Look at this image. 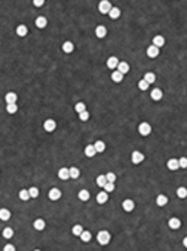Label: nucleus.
<instances>
[{
    "label": "nucleus",
    "mask_w": 187,
    "mask_h": 251,
    "mask_svg": "<svg viewBox=\"0 0 187 251\" xmlns=\"http://www.w3.org/2000/svg\"><path fill=\"white\" fill-rule=\"evenodd\" d=\"M106 178H107V182H112V184H115V181H116L117 176H116V174H115V172H107V174H106Z\"/></svg>",
    "instance_id": "obj_39"
},
{
    "label": "nucleus",
    "mask_w": 187,
    "mask_h": 251,
    "mask_svg": "<svg viewBox=\"0 0 187 251\" xmlns=\"http://www.w3.org/2000/svg\"><path fill=\"white\" fill-rule=\"evenodd\" d=\"M5 101L6 103H16L17 101V95L15 93H8L5 95Z\"/></svg>",
    "instance_id": "obj_19"
},
{
    "label": "nucleus",
    "mask_w": 187,
    "mask_h": 251,
    "mask_svg": "<svg viewBox=\"0 0 187 251\" xmlns=\"http://www.w3.org/2000/svg\"><path fill=\"white\" fill-rule=\"evenodd\" d=\"M78 197H79V200H80V201L86 202V201H89V198H90V192H89L87 190H81V191H79Z\"/></svg>",
    "instance_id": "obj_17"
},
{
    "label": "nucleus",
    "mask_w": 187,
    "mask_h": 251,
    "mask_svg": "<svg viewBox=\"0 0 187 251\" xmlns=\"http://www.w3.org/2000/svg\"><path fill=\"white\" fill-rule=\"evenodd\" d=\"M144 80H145L149 85H150V84H154L155 80H156L155 74H154V73H150V71H148V73H145V75H144Z\"/></svg>",
    "instance_id": "obj_20"
},
{
    "label": "nucleus",
    "mask_w": 187,
    "mask_h": 251,
    "mask_svg": "<svg viewBox=\"0 0 187 251\" xmlns=\"http://www.w3.org/2000/svg\"><path fill=\"white\" fill-rule=\"evenodd\" d=\"M118 58L117 57H110L108 59H107V68H110V69H115V68H117V65H118Z\"/></svg>",
    "instance_id": "obj_16"
},
{
    "label": "nucleus",
    "mask_w": 187,
    "mask_h": 251,
    "mask_svg": "<svg viewBox=\"0 0 187 251\" xmlns=\"http://www.w3.org/2000/svg\"><path fill=\"white\" fill-rule=\"evenodd\" d=\"M44 227H46V223H44V220L43 219H36L34 220V223H33V228L36 229V230H43L44 229Z\"/></svg>",
    "instance_id": "obj_22"
},
{
    "label": "nucleus",
    "mask_w": 187,
    "mask_h": 251,
    "mask_svg": "<svg viewBox=\"0 0 187 251\" xmlns=\"http://www.w3.org/2000/svg\"><path fill=\"white\" fill-rule=\"evenodd\" d=\"M48 197H49V200L51 201H58L61 197H62V192L59 188H52L49 192H48Z\"/></svg>",
    "instance_id": "obj_4"
},
{
    "label": "nucleus",
    "mask_w": 187,
    "mask_h": 251,
    "mask_svg": "<svg viewBox=\"0 0 187 251\" xmlns=\"http://www.w3.org/2000/svg\"><path fill=\"white\" fill-rule=\"evenodd\" d=\"M28 193H30L31 198H37V197H38V194H40V190L37 188V187H31L28 190Z\"/></svg>",
    "instance_id": "obj_34"
},
{
    "label": "nucleus",
    "mask_w": 187,
    "mask_h": 251,
    "mask_svg": "<svg viewBox=\"0 0 187 251\" xmlns=\"http://www.w3.org/2000/svg\"><path fill=\"white\" fill-rule=\"evenodd\" d=\"M80 238H81V240H83L84 243L90 241V239H91V234H90V231H83V233H81V235H80Z\"/></svg>",
    "instance_id": "obj_40"
},
{
    "label": "nucleus",
    "mask_w": 187,
    "mask_h": 251,
    "mask_svg": "<svg viewBox=\"0 0 187 251\" xmlns=\"http://www.w3.org/2000/svg\"><path fill=\"white\" fill-rule=\"evenodd\" d=\"M58 177L63 181H67L68 178H70V175H69V169L68 168H61L59 171H58Z\"/></svg>",
    "instance_id": "obj_7"
},
{
    "label": "nucleus",
    "mask_w": 187,
    "mask_h": 251,
    "mask_svg": "<svg viewBox=\"0 0 187 251\" xmlns=\"http://www.w3.org/2000/svg\"><path fill=\"white\" fill-rule=\"evenodd\" d=\"M12 235H14V230H12L11 228H5V229L3 230V236H4L5 239H11Z\"/></svg>",
    "instance_id": "obj_32"
},
{
    "label": "nucleus",
    "mask_w": 187,
    "mask_h": 251,
    "mask_svg": "<svg viewBox=\"0 0 187 251\" xmlns=\"http://www.w3.org/2000/svg\"><path fill=\"white\" fill-rule=\"evenodd\" d=\"M34 251H41V250H34Z\"/></svg>",
    "instance_id": "obj_48"
},
{
    "label": "nucleus",
    "mask_w": 187,
    "mask_h": 251,
    "mask_svg": "<svg viewBox=\"0 0 187 251\" xmlns=\"http://www.w3.org/2000/svg\"><path fill=\"white\" fill-rule=\"evenodd\" d=\"M94 147H95V149H96L97 153H103V150L106 149V144H105L102 140H97L95 144H94Z\"/></svg>",
    "instance_id": "obj_26"
},
{
    "label": "nucleus",
    "mask_w": 187,
    "mask_h": 251,
    "mask_svg": "<svg viewBox=\"0 0 187 251\" xmlns=\"http://www.w3.org/2000/svg\"><path fill=\"white\" fill-rule=\"evenodd\" d=\"M10 217H11V213H10L9 209H6V208H2V209H0V220L6 222V220L10 219Z\"/></svg>",
    "instance_id": "obj_14"
},
{
    "label": "nucleus",
    "mask_w": 187,
    "mask_h": 251,
    "mask_svg": "<svg viewBox=\"0 0 187 251\" xmlns=\"http://www.w3.org/2000/svg\"><path fill=\"white\" fill-rule=\"evenodd\" d=\"M74 110H75L78 113H81V112L86 111V106H85L84 102H78V103L75 105V107H74Z\"/></svg>",
    "instance_id": "obj_33"
},
{
    "label": "nucleus",
    "mask_w": 187,
    "mask_h": 251,
    "mask_svg": "<svg viewBox=\"0 0 187 251\" xmlns=\"http://www.w3.org/2000/svg\"><path fill=\"white\" fill-rule=\"evenodd\" d=\"M96 149H95V147H94L92 144H89V145H86V148H85V155L87 156V158H94L96 155Z\"/></svg>",
    "instance_id": "obj_13"
},
{
    "label": "nucleus",
    "mask_w": 187,
    "mask_h": 251,
    "mask_svg": "<svg viewBox=\"0 0 187 251\" xmlns=\"http://www.w3.org/2000/svg\"><path fill=\"white\" fill-rule=\"evenodd\" d=\"M118 15H120V11L117 9H113V10L111 11V17H112V19H117Z\"/></svg>",
    "instance_id": "obj_45"
},
{
    "label": "nucleus",
    "mask_w": 187,
    "mask_h": 251,
    "mask_svg": "<svg viewBox=\"0 0 187 251\" xmlns=\"http://www.w3.org/2000/svg\"><path fill=\"white\" fill-rule=\"evenodd\" d=\"M111 79H112V81H115V83H121L123 80V74L120 73L118 70H116V71H113V73L111 74Z\"/></svg>",
    "instance_id": "obj_18"
},
{
    "label": "nucleus",
    "mask_w": 187,
    "mask_h": 251,
    "mask_svg": "<svg viewBox=\"0 0 187 251\" xmlns=\"http://www.w3.org/2000/svg\"><path fill=\"white\" fill-rule=\"evenodd\" d=\"M3 251H15V247H14L11 244H8V245H5V246H4Z\"/></svg>",
    "instance_id": "obj_46"
},
{
    "label": "nucleus",
    "mask_w": 187,
    "mask_h": 251,
    "mask_svg": "<svg viewBox=\"0 0 187 251\" xmlns=\"http://www.w3.org/2000/svg\"><path fill=\"white\" fill-rule=\"evenodd\" d=\"M89 117H90V113H89L87 111H84V112L79 113V118H80L81 121H87V119H89Z\"/></svg>",
    "instance_id": "obj_43"
},
{
    "label": "nucleus",
    "mask_w": 187,
    "mask_h": 251,
    "mask_svg": "<svg viewBox=\"0 0 187 251\" xmlns=\"http://www.w3.org/2000/svg\"><path fill=\"white\" fill-rule=\"evenodd\" d=\"M117 70L124 75V74H127L128 71H129V64L126 63V62H120L118 65H117Z\"/></svg>",
    "instance_id": "obj_12"
},
{
    "label": "nucleus",
    "mask_w": 187,
    "mask_h": 251,
    "mask_svg": "<svg viewBox=\"0 0 187 251\" xmlns=\"http://www.w3.org/2000/svg\"><path fill=\"white\" fill-rule=\"evenodd\" d=\"M71 231H73V234H74V235L80 236V235H81V233H83L84 230H83L81 225H74V227H73V229H71Z\"/></svg>",
    "instance_id": "obj_36"
},
{
    "label": "nucleus",
    "mask_w": 187,
    "mask_h": 251,
    "mask_svg": "<svg viewBox=\"0 0 187 251\" xmlns=\"http://www.w3.org/2000/svg\"><path fill=\"white\" fill-rule=\"evenodd\" d=\"M153 44L156 46V47H162L165 44V38L162 37V36H155L154 40H153Z\"/></svg>",
    "instance_id": "obj_21"
},
{
    "label": "nucleus",
    "mask_w": 187,
    "mask_h": 251,
    "mask_svg": "<svg viewBox=\"0 0 187 251\" xmlns=\"http://www.w3.org/2000/svg\"><path fill=\"white\" fill-rule=\"evenodd\" d=\"M18 197H20L21 201H28L31 197H30V193H28V190H21L20 193H18Z\"/></svg>",
    "instance_id": "obj_29"
},
{
    "label": "nucleus",
    "mask_w": 187,
    "mask_h": 251,
    "mask_svg": "<svg viewBox=\"0 0 187 251\" xmlns=\"http://www.w3.org/2000/svg\"><path fill=\"white\" fill-rule=\"evenodd\" d=\"M55 127H57V124H55V122L53 119H47L43 123V128L46 132H53L55 129Z\"/></svg>",
    "instance_id": "obj_6"
},
{
    "label": "nucleus",
    "mask_w": 187,
    "mask_h": 251,
    "mask_svg": "<svg viewBox=\"0 0 187 251\" xmlns=\"http://www.w3.org/2000/svg\"><path fill=\"white\" fill-rule=\"evenodd\" d=\"M134 207H136V204H134V202H133L132 200H126V201H123V203H122V208H123L126 212H132V210L134 209Z\"/></svg>",
    "instance_id": "obj_8"
},
{
    "label": "nucleus",
    "mask_w": 187,
    "mask_h": 251,
    "mask_svg": "<svg viewBox=\"0 0 187 251\" xmlns=\"http://www.w3.org/2000/svg\"><path fill=\"white\" fill-rule=\"evenodd\" d=\"M36 25H37V27L43 28V27H46V25H47V20L44 19V17H38V19L36 20Z\"/></svg>",
    "instance_id": "obj_35"
},
{
    "label": "nucleus",
    "mask_w": 187,
    "mask_h": 251,
    "mask_svg": "<svg viewBox=\"0 0 187 251\" xmlns=\"http://www.w3.org/2000/svg\"><path fill=\"white\" fill-rule=\"evenodd\" d=\"M103 188H105V191L108 193V192H112L115 190V184H112V182H107L105 186H103Z\"/></svg>",
    "instance_id": "obj_42"
},
{
    "label": "nucleus",
    "mask_w": 187,
    "mask_h": 251,
    "mask_svg": "<svg viewBox=\"0 0 187 251\" xmlns=\"http://www.w3.org/2000/svg\"><path fill=\"white\" fill-rule=\"evenodd\" d=\"M179 165H180V168H182V169H187V158H185V156L180 158V159H179Z\"/></svg>",
    "instance_id": "obj_41"
},
{
    "label": "nucleus",
    "mask_w": 187,
    "mask_h": 251,
    "mask_svg": "<svg viewBox=\"0 0 187 251\" xmlns=\"http://www.w3.org/2000/svg\"><path fill=\"white\" fill-rule=\"evenodd\" d=\"M111 236H110V233L106 231V230H101L99 234H97V241L101 244V245H106L108 241H110Z\"/></svg>",
    "instance_id": "obj_2"
},
{
    "label": "nucleus",
    "mask_w": 187,
    "mask_h": 251,
    "mask_svg": "<svg viewBox=\"0 0 187 251\" xmlns=\"http://www.w3.org/2000/svg\"><path fill=\"white\" fill-rule=\"evenodd\" d=\"M96 184H97L99 187H103V186L107 184L106 175H100V176H97V178H96Z\"/></svg>",
    "instance_id": "obj_28"
},
{
    "label": "nucleus",
    "mask_w": 187,
    "mask_h": 251,
    "mask_svg": "<svg viewBox=\"0 0 187 251\" xmlns=\"http://www.w3.org/2000/svg\"><path fill=\"white\" fill-rule=\"evenodd\" d=\"M108 8H110V5H108V3H102L101 5H100V10H101V12H107L108 11Z\"/></svg>",
    "instance_id": "obj_44"
},
{
    "label": "nucleus",
    "mask_w": 187,
    "mask_h": 251,
    "mask_svg": "<svg viewBox=\"0 0 187 251\" xmlns=\"http://www.w3.org/2000/svg\"><path fill=\"white\" fill-rule=\"evenodd\" d=\"M180 225H181V222H180L179 218H171V219L169 220V227H170L171 229H179Z\"/></svg>",
    "instance_id": "obj_27"
},
{
    "label": "nucleus",
    "mask_w": 187,
    "mask_h": 251,
    "mask_svg": "<svg viewBox=\"0 0 187 251\" xmlns=\"http://www.w3.org/2000/svg\"><path fill=\"white\" fill-rule=\"evenodd\" d=\"M176 194H177V197L179 198H186L187 197V188L186 187H179L177 188V191H176Z\"/></svg>",
    "instance_id": "obj_30"
},
{
    "label": "nucleus",
    "mask_w": 187,
    "mask_h": 251,
    "mask_svg": "<svg viewBox=\"0 0 187 251\" xmlns=\"http://www.w3.org/2000/svg\"><path fill=\"white\" fill-rule=\"evenodd\" d=\"M96 201H97V203H100V204L106 203V202L108 201V194H107V192H106V191L99 192V193H97V197H96Z\"/></svg>",
    "instance_id": "obj_10"
},
{
    "label": "nucleus",
    "mask_w": 187,
    "mask_h": 251,
    "mask_svg": "<svg viewBox=\"0 0 187 251\" xmlns=\"http://www.w3.org/2000/svg\"><path fill=\"white\" fill-rule=\"evenodd\" d=\"M69 175H70V178H74V180H75V178H78L80 176V170L75 166H73V168L69 169Z\"/></svg>",
    "instance_id": "obj_24"
},
{
    "label": "nucleus",
    "mask_w": 187,
    "mask_h": 251,
    "mask_svg": "<svg viewBox=\"0 0 187 251\" xmlns=\"http://www.w3.org/2000/svg\"><path fill=\"white\" fill-rule=\"evenodd\" d=\"M167 202H169V198L165 196V194H159L158 197H156V204L159 206V207H164V206H166L167 204Z\"/></svg>",
    "instance_id": "obj_15"
},
{
    "label": "nucleus",
    "mask_w": 187,
    "mask_h": 251,
    "mask_svg": "<svg viewBox=\"0 0 187 251\" xmlns=\"http://www.w3.org/2000/svg\"><path fill=\"white\" fill-rule=\"evenodd\" d=\"M106 34H107V30H106V27L105 26H97V28H96V36L99 38H103V37H106Z\"/></svg>",
    "instance_id": "obj_23"
},
{
    "label": "nucleus",
    "mask_w": 187,
    "mask_h": 251,
    "mask_svg": "<svg viewBox=\"0 0 187 251\" xmlns=\"http://www.w3.org/2000/svg\"><path fill=\"white\" fill-rule=\"evenodd\" d=\"M6 111L9 112V113H16L17 112V106H16V103H8V106H6Z\"/></svg>",
    "instance_id": "obj_38"
},
{
    "label": "nucleus",
    "mask_w": 187,
    "mask_h": 251,
    "mask_svg": "<svg viewBox=\"0 0 187 251\" xmlns=\"http://www.w3.org/2000/svg\"><path fill=\"white\" fill-rule=\"evenodd\" d=\"M130 160H132L133 164H140L144 160V155H143V153H140L138 150H134L132 153V156H130Z\"/></svg>",
    "instance_id": "obj_5"
},
{
    "label": "nucleus",
    "mask_w": 187,
    "mask_h": 251,
    "mask_svg": "<svg viewBox=\"0 0 187 251\" xmlns=\"http://www.w3.org/2000/svg\"><path fill=\"white\" fill-rule=\"evenodd\" d=\"M138 132H139L140 135L146 137V135L150 134V132H152V126L149 124L148 122H142V123L138 126Z\"/></svg>",
    "instance_id": "obj_1"
},
{
    "label": "nucleus",
    "mask_w": 187,
    "mask_h": 251,
    "mask_svg": "<svg viewBox=\"0 0 187 251\" xmlns=\"http://www.w3.org/2000/svg\"><path fill=\"white\" fill-rule=\"evenodd\" d=\"M138 87H139V90L145 91V90H148V89H149V84H148L144 79H142V80H139V83H138Z\"/></svg>",
    "instance_id": "obj_37"
},
{
    "label": "nucleus",
    "mask_w": 187,
    "mask_h": 251,
    "mask_svg": "<svg viewBox=\"0 0 187 251\" xmlns=\"http://www.w3.org/2000/svg\"><path fill=\"white\" fill-rule=\"evenodd\" d=\"M159 47H156V46H154V44H152V46H149L148 48H146V56L149 57V58H156L158 56H159Z\"/></svg>",
    "instance_id": "obj_3"
},
{
    "label": "nucleus",
    "mask_w": 187,
    "mask_h": 251,
    "mask_svg": "<svg viewBox=\"0 0 187 251\" xmlns=\"http://www.w3.org/2000/svg\"><path fill=\"white\" fill-rule=\"evenodd\" d=\"M183 244H185V246L187 247V238H185V240H183Z\"/></svg>",
    "instance_id": "obj_47"
},
{
    "label": "nucleus",
    "mask_w": 187,
    "mask_h": 251,
    "mask_svg": "<svg viewBox=\"0 0 187 251\" xmlns=\"http://www.w3.org/2000/svg\"><path fill=\"white\" fill-rule=\"evenodd\" d=\"M150 97L154 101H160L162 99V91L160 90V89H153L152 93H150Z\"/></svg>",
    "instance_id": "obj_11"
},
{
    "label": "nucleus",
    "mask_w": 187,
    "mask_h": 251,
    "mask_svg": "<svg viewBox=\"0 0 187 251\" xmlns=\"http://www.w3.org/2000/svg\"><path fill=\"white\" fill-rule=\"evenodd\" d=\"M167 169L171 170V171H176L177 169H180V165H179V160L177 159H170L167 161Z\"/></svg>",
    "instance_id": "obj_9"
},
{
    "label": "nucleus",
    "mask_w": 187,
    "mask_h": 251,
    "mask_svg": "<svg viewBox=\"0 0 187 251\" xmlns=\"http://www.w3.org/2000/svg\"><path fill=\"white\" fill-rule=\"evenodd\" d=\"M62 49H63L64 53H71L74 51V44L71 42H69V41L68 42H64L63 46H62Z\"/></svg>",
    "instance_id": "obj_25"
},
{
    "label": "nucleus",
    "mask_w": 187,
    "mask_h": 251,
    "mask_svg": "<svg viewBox=\"0 0 187 251\" xmlns=\"http://www.w3.org/2000/svg\"><path fill=\"white\" fill-rule=\"evenodd\" d=\"M16 33L18 36H21V37H24V36L27 34V27L25 25H20V26L17 27V30H16Z\"/></svg>",
    "instance_id": "obj_31"
}]
</instances>
